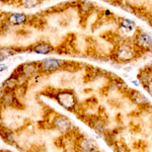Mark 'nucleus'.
<instances>
[{"label":"nucleus","instance_id":"obj_22","mask_svg":"<svg viewBox=\"0 0 152 152\" xmlns=\"http://www.w3.org/2000/svg\"><path fill=\"white\" fill-rule=\"evenodd\" d=\"M64 152H79L77 150V148H68V149H65Z\"/></svg>","mask_w":152,"mask_h":152},{"label":"nucleus","instance_id":"obj_4","mask_svg":"<svg viewBox=\"0 0 152 152\" xmlns=\"http://www.w3.org/2000/svg\"><path fill=\"white\" fill-rule=\"evenodd\" d=\"M42 74H50L66 68L68 62L59 58H45L39 61Z\"/></svg>","mask_w":152,"mask_h":152},{"label":"nucleus","instance_id":"obj_5","mask_svg":"<svg viewBox=\"0 0 152 152\" xmlns=\"http://www.w3.org/2000/svg\"><path fill=\"white\" fill-rule=\"evenodd\" d=\"M52 125L56 130H58L59 132H61L63 134L70 133L73 129V125L70 120L64 115L60 114L55 115V117L53 118Z\"/></svg>","mask_w":152,"mask_h":152},{"label":"nucleus","instance_id":"obj_8","mask_svg":"<svg viewBox=\"0 0 152 152\" xmlns=\"http://www.w3.org/2000/svg\"><path fill=\"white\" fill-rule=\"evenodd\" d=\"M28 51L38 55H49L55 51V48L49 42H38L29 47Z\"/></svg>","mask_w":152,"mask_h":152},{"label":"nucleus","instance_id":"obj_12","mask_svg":"<svg viewBox=\"0 0 152 152\" xmlns=\"http://www.w3.org/2000/svg\"><path fill=\"white\" fill-rule=\"evenodd\" d=\"M18 78L14 74H11L7 79H5L2 83V90L3 91H14L15 92L18 88Z\"/></svg>","mask_w":152,"mask_h":152},{"label":"nucleus","instance_id":"obj_13","mask_svg":"<svg viewBox=\"0 0 152 152\" xmlns=\"http://www.w3.org/2000/svg\"><path fill=\"white\" fill-rule=\"evenodd\" d=\"M20 52V50H18L14 47H8V46H5V47H0V62L6 60L9 57H12V56L16 55L18 53Z\"/></svg>","mask_w":152,"mask_h":152},{"label":"nucleus","instance_id":"obj_1","mask_svg":"<svg viewBox=\"0 0 152 152\" xmlns=\"http://www.w3.org/2000/svg\"><path fill=\"white\" fill-rule=\"evenodd\" d=\"M139 56H141V54L135 47L132 40H124L120 42L113 52L114 60L121 64H127V63L132 62Z\"/></svg>","mask_w":152,"mask_h":152},{"label":"nucleus","instance_id":"obj_24","mask_svg":"<svg viewBox=\"0 0 152 152\" xmlns=\"http://www.w3.org/2000/svg\"><path fill=\"white\" fill-rule=\"evenodd\" d=\"M151 70H152V66H151Z\"/></svg>","mask_w":152,"mask_h":152},{"label":"nucleus","instance_id":"obj_19","mask_svg":"<svg viewBox=\"0 0 152 152\" xmlns=\"http://www.w3.org/2000/svg\"><path fill=\"white\" fill-rule=\"evenodd\" d=\"M143 87H144V89L148 92V94L150 95V96H152V79L149 82H147L145 85H143Z\"/></svg>","mask_w":152,"mask_h":152},{"label":"nucleus","instance_id":"obj_20","mask_svg":"<svg viewBox=\"0 0 152 152\" xmlns=\"http://www.w3.org/2000/svg\"><path fill=\"white\" fill-rule=\"evenodd\" d=\"M116 152H130L129 149L127 148L125 145H122V144H118L116 146Z\"/></svg>","mask_w":152,"mask_h":152},{"label":"nucleus","instance_id":"obj_2","mask_svg":"<svg viewBox=\"0 0 152 152\" xmlns=\"http://www.w3.org/2000/svg\"><path fill=\"white\" fill-rule=\"evenodd\" d=\"M52 97L68 112H75L78 107V99L75 92L71 89H61L53 92Z\"/></svg>","mask_w":152,"mask_h":152},{"label":"nucleus","instance_id":"obj_9","mask_svg":"<svg viewBox=\"0 0 152 152\" xmlns=\"http://www.w3.org/2000/svg\"><path fill=\"white\" fill-rule=\"evenodd\" d=\"M129 99H131V102L134 104L138 105L141 107H146L150 105V102L147 97L144 95L142 92L138 91V90H134L131 89L129 91Z\"/></svg>","mask_w":152,"mask_h":152},{"label":"nucleus","instance_id":"obj_11","mask_svg":"<svg viewBox=\"0 0 152 152\" xmlns=\"http://www.w3.org/2000/svg\"><path fill=\"white\" fill-rule=\"evenodd\" d=\"M38 73H41L39 62H28L23 64V74L28 76V79L33 78Z\"/></svg>","mask_w":152,"mask_h":152},{"label":"nucleus","instance_id":"obj_16","mask_svg":"<svg viewBox=\"0 0 152 152\" xmlns=\"http://www.w3.org/2000/svg\"><path fill=\"white\" fill-rule=\"evenodd\" d=\"M78 11L80 12L83 15H86V14H89L90 12L94 9V4L89 1H81L78 3Z\"/></svg>","mask_w":152,"mask_h":152},{"label":"nucleus","instance_id":"obj_3","mask_svg":"<svg viewBox=\"0 0 152 152\" xmlns=\"http://www.w3.org/2000/svg\"><path fill=\"white\" fill-rule=\"evenodd\" d=\"M132 42L141 55L152 51V36L143 29L137 28L132 37Z\"/></svg>","mask_w":152,"mask_h":152},{"label":"nucleus","instance_id":"obj_17","mask_svg":"<svg viewBox=\"0 0 152 152\" xmlns=\"http://www.w3.org/2000/svg\"><path fill=\"white\" fill-rule=\"evenodd\" d=\"M0 135L3 138V140L7 142L9 144H14L15 143V137H14V134L12 133L11 131L7 130L6 128H2L0 127Z\"/></svg>","mask_w":152,"mask_h":152},{"label":"nucleus","instance_id":"obj_21","mask_svg":"<svg viewBox=\"0 0 152 152\" xmlns=\"http://www.w3.org/2000/svg\"><path fill=\"white\" fill-rule=\"evenodd\" d=\"M8 69V67L5 64H0V73H3L4 71H6Z\"/></svg>","mask_w":152,"mask_h":152},{"label":"nucleus","instance_id":"obj_14","mask_svg":"<svg viewBox=\"0 0 152 152\" xmlns=\"http://www.w3.org/2000/svg\"><path fill=\"white\" fill-rule=\"evenodd\" d=\"M90 126L94 129L95 132H97L100 135H104L107 131V125H105V122L104 120L99 119V118H96L94 121L90 123Z\"/></svg>","mask_w":152,"mask_h":152},{"label":"nucleus","instance_id":"obj_18","mask_svg":"<svg viewBox=\"0 0 152 152\" xmlns=\"http://www.w3.org/2000/svg\"><path fill=\"white\" fill-rule=\"evenodd\" d=\"M16 1L18 2V4L20 6H23L26 9H31L35 8L39 4H41V2L43 0H16Z\"/></svg>","mask_w":152,"mask_h":152},{"label":"nucleus","instance_id":"obj_7","mask_svg":"<svg viewBox=\"0 0 152 152\" xmlns=\"http://www.w3.org/2000/svg\"><path fill=\"white\" fill-rule=\"evenodd\" d=\"M118 28H119V31H121V34H123L125 36L132 35V37H133L138 26H137L136 23L132 19L128 18H120L118 19Z\"/></svg>","mask_w":152,"mask_h":152},{"label":"nucleus","instance_id":"obj_10","mask_svg":"<svg viewBox=\"0 0 152 152\" xmlns=\"http://www.w3.org/2000/svg\"><path fill=\"white\" fill-rule=\"evenodd\" d=\"M28 15L23 12H12L8 14L6 18V21L10 24L11 26H20L28 23Z\"/></svg>","mask_w":152,"mask_h":152},{"label":"nucleus","instance_id":"obj_15","mask_svg":"<svg viewBox=\"0 0 152 152\" xmlns=\"http://www.w3.org/2000/svg\"><path fill=\"white\" fill-rule=\"evenodd\" d=\"M152 79V70L151 67H147L144 70H142L138 74V81L142 85H145L147 82H149Z\"/></svg>","mask_w":152,"mask_h":152},{"label":"nucleus","instance_id":"obj_6","mask_svg":"<svg viewBox=\"0 0 152 152\" xmlns=\"http://www.w3.org/2000/svg\"><path fill=\"white\" fill-rule=\"evenodd\" d=\"M76 148L79 152H99V146L94 139L80 137L76 141Z\"/></svg>","mask_w":152,"mask_h":152},{"label":"nucleus","instance_id":"obj_23","mask_svg":"<svg viewBox=\"0 0 152 152\" xmlns=\"http://www.w3.org/2000/svg\"><path fill=\"white\" fill-rule=\"evenodd\" d=\"M13 1V0H0V2H3V3H7V2Z\"/></svg>","mask_w":152,"mask_h":152}]
</instances>
